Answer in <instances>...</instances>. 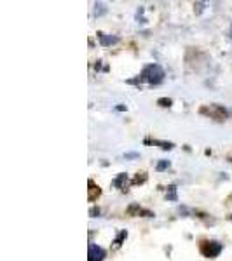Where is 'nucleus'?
<instances>
[{
	"label": "nucleus",
	"mask_w": 232,
	"mask_h": 261,
	"mask_svg": "<svg viewBox=\"0 0 232 261\" xmlns=\"http://www.w3.org/2000/svg\"><path fill=\"white\" fill-rule=\"evenodd\" d=\"M222 249H224V245L216 241H206L201 244V253L206 258H216L222 253Z\"/></svg>",
	"instance_id": "7ed1b4c3"
},
{
	"label": "nucleus",
	"mask_w": 232,
	"mask_h": 261,
	"mask_svg": "<svg viewBox=\"0 0 232 261\" xmlns=\"http://www.w3.org/2000/svg\"><path fill=\"white\" fill-rule=\"evenodd\" d=\"M112 185H114L116 188H120V190H124L126 185H128V174H126V173H120L119 176H117V178L112 181Z\"/></svg>",
	"instance_id": "0eeeda50"
},
{
	"label": "nucleus",
	"mask_w": 232,
	"mask_h": 261,
	"mask_svg": "<svg viewBox=\"0 0 232 261\" xmlns=\"http://www.w3.org/2000/svg\"><path fill=\"white\" fill-rule=\"evenodd\" d=\"M138 79L145 80V82H149L150 86H157V84H161L162 80H164V70H162L159 65L152 63V65H147V67L143 68V71L140 73Z\"/></svg>",
	"instance_id": "f257e3e1"
},
{
	"label": "nucleus",
	"mask_w": 232,
	"mask_h": 261,
	"mask_svg": "<svg viewBox=\"0 0 232 261\" xmlns=\"http://www.w3.org/2000/svg\"><path fill=\"white\" fill-rule=\"evenodd\" d=\"M147 181V174L145 173H138L136 176H135V179L131 181V185H141V183Z\"/></svg>",
	"instance_id": "9b49d317"
},
{
	"label": "nucleus",
	"mask_w": 232,
	"mask_h": 261,
	"mask_svg": "<svg viewBox=\"0 0 232 261\" xmlns=\"http://www.w3.org/2000/svg\"><path fill=\"white\" fill-rule=\"evenodd\" d=\"M145 143L149 145V143H152V145H159L162 150H171L173 148V143H168V141H157V139H154V141H150V139H145Z\"/></svg>",
	"instance_id": "1a4fd4ad"
},
{
	"label": "nucleus",
	"mask_w": 232,
	"mask_h": 261,
	"mask_svg": "<svg viewBox=\"0 0 232 261\" xmlns=\"http://www.w3.org/2000/svg\"><path fill=\"white\" fill-rule=\"evenodd\" d=\"M89 260L87 261H103V258H105V251H103V247H99V245H96V244H89Z\"/></svg>",
	"instance_id": "20e7f679"
},
{
	"label": "nucleus",
	"mask_w": 232,
	"mask_h": 261,
	"mask_svg": "<svg viewBox=\"0 0 232 261\" xmlns=\"http://www.w3.org/2000/svg\"><path fill=\"white\" fill-rule=\"evenodd\" d=\"M138 157V154H126V158H135Z\"/></svg>",
	"instance_id": "dca6fc26"
},
{
	"label": "nucleus",
	"mask_w": 232,
	"mask_h": 261,
	"mask_svg": "<svg viewBox=\"0 0 232 261\" xmlns=\"http://www.w3.org/2000/svg\"><path fill=\"white\" fill-rule=\"evenodd\" d=\"M126 237H128V232H126V230H122V232L117 235L116 241H114V247H120V244H122V241H124Z\"/></svg>",
	"instance_id": "f8f14e48"
},
{
	"label": "nucleus",
	"mask_w": 232,
	"mask_h": 261,
	"mask_svg": "<svg viewBox=\"0 0 232 261\" xmlns=\"http://www.w3.org/2000/svg\"><path fill=\"white\" fill-rule=\"evenodd\" d=\"M201 113H203V115H210L212 119L220 121V122L227 119V110H225L224 106H220V104H210V106L201 108Z\"/></svg>",
	"instance_id": "f03ea898"
},
{
	"label": "nucleus",
	"mask_w": 232,
	"mask_h": 261,
	"mask_svg": "<svg viewBox=\"0 0 232 261\" xmlns=\"http://www.w3.org/2000/svg\"><path fill=\"white\" fill-rule=\"evenodd\" d=\"M166 199L168 200H178V195H176V187L174 185H170L168 187V190H166Z\"/></svg>",
	"instance_id": "9d476101"
},
{
	"label": "nucleus",
	"mask_w": 232,
	"mask_h": 261,
	"mask_svg": "<svg viewBox=\"0 0 232 261\" xmlns=\"http://www.w3.org/2000/svg\"><path fill=\"white\" fill-rule=\"evenodd\" d=\"M168 167H170V160H161L157 166H155V169H157V171H164V169H168Z\"/></svg>",
	"instance_id": "ddd939ff"
},
{
	"label": "nucleus",
	"mask_w": 232,
	"mask_h": 261,
	"mask_svg": "<svg viewBox=\"0 0 232 261\" xmlns=\"http://www.w3.org/2000/svg\"><path fill=\"white\" fill-rule=\"evenodd\" d=\"M157 103L161 104V106H171V103H173V101H171L170 98H161Z\"/></svg>",
	"instance_id": "4468645a"
},
{
	"label": "nucleus",
	"mask_w": 232,
	"mask_h": 261,
	"mask_svg": "<svg viewBox=\"0 0 232 261\" xmlns=\"http://www.w3.org/2000/svg\"><path fill=\"white\" fill-rule=\"evenodd\" d=\"M89 214H91V218H98L99 214H101V211H99V208H91V211H89Z\"/></svg>",
	"instance_id": "2eb2a0df"
},
{
	"label": "nucleus",
	"mask_w": 232,
	"mask_h": 261,
	"mask_svg": "<svg viewBox=\"0 0 232 261\" xmlns=\"http://www.w3.org/2000/svg\"><path fill=\"white\" fill-rule=\"evenodd\" d=\"M128 212L131 216H145V218H154V212H150V211H145V209H141L138 204H131L128 208Z\"/></svg>",
	"instance_id": "423d86ee"
},
{
	"label": "nucleus",
	"mask_w": 232,
	"mask_h": 261,
	"mask_svg": "<svg viewBox=\"0 0 232 261\" xmlns=\"http://www.w3.org/2000/svg\"><path fill=\"white\" fill-rule=\"evenodd\" d=\"M98 38H99V44H101L103 47H108V46H112V44H117V42H119L117 37H108V35L101 34V32L98 34Z\"/></svg>",
	"instance_id": "6e6552de"
},
{
	"label": "nucleus",
	"mask_w": 232,
	"mask_h": 261,
	"mask_svg": "<svg viewBox=\"0 0 232 261\" xmlns=\"http://www.w3.org/2000/svg\"><path fill=\"white\" fill-rule=\"evenodd\" d=\"M197 5V13H201V11H203V7H204V4H195Z\"/></svg>",
	"instance_id": "f3484780"
},
{
	"label": "nucleus",
	"mask_w": 232,
	"mask_h": 261,
	"mask_svg": "<svg viewBox=\"0 0 232 261\" xmlns=\"http://www.w3.org/2000/svg\"><path fill=\"white\" fill-rule=\"evenodd\" d=\"M87 187H89L87 188V199H89V202H95L99 195H101V190H99V187L93 181V179L87 181Z\"/></svg>",
	"instance_id": "39448f33"
}]
</instances>
